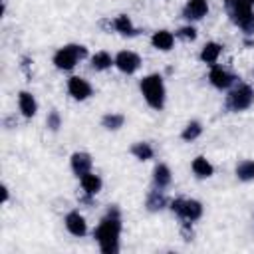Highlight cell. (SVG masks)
I'll return each mask as SVG.
<instances>
[{
  "label": "cell",
  "instance_id": "obj_1",
  "mask_svg": "<svg viewBox=\"0 0 254 254\" xmlns=\"http://www.w3.org/2000/svg\"><path fill=\"white\" fill-rule=\"evenodd\" d=\"M119 234H121V220L119 210L109 208L107 216L95 228V238L103 254H117L119 252Z\"/></svg>",
  "mask_w": 254,
  "mask_h": 254
},
{
  "label": "cell",
  "instance_id": "obj_2",
  "mask_svg": "<svg viewBox=\"0 0 254 254\" xmlns=\"http://www.w3.org/2000/svg\"><path fill=\"white\" fill-rule=\"evenodd\" d=\"M230 20L246 34H254V10L250 0H226L224 2Z\"/></svg>",
  "mask_w": 254,
  "mask_h": 254
},
{
  "label": "cell",
  "instance_id": "obj_3",
  "mask_svg": "<svg viewBox=\"0 0 254 254\" xmlns=\"http://www.w3.org/2000/svg\"><path fill=\"white\" fill-rule=\"evenodd\" d=\"M139 87H141V93H143L145 101L153 109H163V105H165V83H163V77L159 73L145 75L141 79Z\"/></svg>",
  "mask_w": 254,
  "mask_h": 254
},
{
  "label": "cell",
  "instance_id": "obj_4",
  "mask_svg": "<svg viewBox=\"0 0 254 254\" xmlns=\"http://www.w3.org/2000/svg\"><path fill=\"white\" fill-rule=\"evenodd\" d=\"M87 56V48L85 46H77V44H67L64 48H60L54 56V64L58 69H71L75 67V64L79 60H83Z\"/></svg>",
  "mask_w": 254,
  "mask_h": 254
},
{
  "label": "cell",
  "instance_id": "obj_5",
  "mask_svg": "<svg viewBox=\"0 0 254 254\" xmlns=\"http://www.w3.org/2000/svg\"><path fill=\"white\" fill-rule=\"evenodd\" d=\"M252 101H254V89L250 85H246V83H240L228 93L226 107L232 109V111H244V109H248L252 105Z\"/></svg>",
  "mask_w": 254,
  "mask_h": 254
},
{
  "label": "cell",
  "instance_id": "obj_6",
  "mask_svg": "<svg viewBox=\"0 0 254 254\" xmlns=\"http://www.w3.org/2000/svg\"><path fill=\"white\" fill-rule=\"evenodd\" d=\"M171 210L177 212L181 218H185L187 222L198 220L202 216V204L198 200H185V198H177L171 202Z\"/></svg>",
  "mask_w": 254,
  "mask_h": 254
},
{
  "label": "cell",
  "instance_id": "obj_7",
  "mask_svg": "<svg viewBox=\"0 0 254 254\" xmlns=\"http://www.w3.org/2000/svg\"><path fill=\"white\" fill-rule=\"evenodd\" d=\"M115 65L119 71L123 73H135L139 67H141V58L135 54V52H129V50H123L115 56Z\"/></svg>",
  "mask_w": 254,
  "mask_h": 254
},
{
  "label": "cell",
  "instance_id": "obj_8",
  "mask_svg": "<svg viewBox=\"0 0 254 254\" xmlns=\"http://www.w3.org/2000/svg\"><path fill=\"white\" fill-rule=\"evenodd\" d=\"M67 91H69V95L73 97V99H77V101H83V99H87L89 95H91V83L87 81V79H83V77H79V75H73V77H69V81H67Z\"/></svg>",
  "mask_w": 254,
  "mask_h": 254
},
{
  "label": "cell",
  "instance_id": "obj_9",
  "mask_svg": "<svg viewBox=\"0 0 254 254\" xmlns=\"http://www.w3.org/2000/svg\"><path fill=\"white\" fill-rule=\"evenodd\" d=\"M208 79H210V83L214 85V87H218V89H228L232 83H234V75L232 73H228L226 69H222L220 65H212V69H210V73H208Z\"/></svg>",
  "mask_w": 254,
  "mask_h": 254
},
{
  "label": "cell",
  "instance_id": "obj_10",
  "mask_svg": "<svg viewBox=\"0 0 254 254\" xmlns=\"http://www.w3.org/2000/svg\"><path fill=\"white\" fill-rule=\"evenodd\" d=\"M208 12V2L206 0H189L183 8V16L187 20H200Z\"/></svg>",
  "mask_w": 254,
  "mask_h": 254
},
{
  "label": "cell",
  "instance_id": "obj_11",
  "mask_svg": "<svg viewBox=\"0 0 254 254\" xmlns=\"http://www.w3.org/2000/svg\"><path fill=\"white\" fill-rule=\"evenodd\" d=\"M91 165H93V161L87 153H73L71 155V171L75 177H83L85 173H89Z\"/></svg>",
  "mask_w": 254,
  "mask_h": 254
},
{
  "label": "cell",
  "instance_id": "obj_12",
  "mask_svg": "<svg viewBox=\"0 0 254 254\" xmlns=\"http://www.w3.org/2000/svg\"><path fill=\"white\" fill-rule=\"evenodd\" d=\"M65 228L73 234V236H83L87 232V222L79 212H69L65 216Z\"/></svg>",
  "mask_w": 254,
  "mask_h": 254
},
{
  "label": "cell",
  "instance_id": "obj_13",
  "mask_svg": "<svg viewBox=\"0 0 254 254\" xmlns=\"http://www.w3.org/2000/svg\"><path fill=\"white\" fill-rule=\"evenodd\" d=\"M18 107H20L22 115L28 117V119L34 117L36 111H38V103H36L34 95L28 93V91H20V93H18Z\"/></svg>",
  "mask_w": 254,
  "mask_h": 254
},
{
  "label": "cell",
  "instance_id": "obj_14",
  "mask_svg": "<svg viewBox=\"0 0 254 254\" xmlns=\"http://www.w3.org/2000/svg\"><path fill=\"white\" fill-rule=\"evenodd\" d=\"M151 44H153V48H157L161 52H169L173 48V44H175V36L169 30H159V32L153 34Z\"/></svg>",
  "mask_w": 254,
  "mask_h": 254
},
{
  "label": "cell",
  "instance_id": "obj_15",
  "mask_svg": "<svg viewBox=\"0 0 254 254\" xmlns=\"http://www.w3.org/2000/svg\"><path fill=\"white\" fill-rule=\"evenodd\" d=\"M79 183H81V189L85 190V194L87 196H93V194H97L99 190H101V179L95 175V173H85L83 177H79Z\"/></svg>",
  "mask_w": 254,
  "mask_h": 254
},
{
  "label": "cell",
  "instance_id": "obj_16",
  "mask_svg": "<svg viewBox=\"0 0 254 254\" xmlns=\"http://www.w3.org/2000/svg\"><path fill=\"white\" fill-rule=\"evenodd\" d=\"M153 181H155V187L157 189H165L171 185V169L163 163H159L155 169H153Z\"/></svg>",
  "mask_w": 254,
  "mask_h": 254
},
{
  "label": "cell",
  "instance_id": "obj_17",
  "mask_svg": "<svg viewBox=\"0 0 254 254\" xmlns=\"http://www.w3.org/2000/svg\"><path fill=\"white\" fill-rule=\"evenodd\" d=\"M220 52H222V46H220V44L208 42V44L202 48V52H200V60H202L204 64H208V65H214L216 60H218V56H220Z\"/></svg>",
  "mask_w": 254,
  "mask_h": 254
},
{
  "label": "cell",
  "instance_id": "obj_18",
  "mask_svg": "<svg viewBox=\"0 0 254 254\" xmlns=\"http://www.w3.org/2000/svg\"><path fill=\"white\" fill-rule=\"evenodd\" d=\"M190 167H192V173H194L198 179H208V177H212V173H214V167H212L204 157H196Z\"/></svg>",
  "mask_w": 254,
  "mask_h": 254
},
{
  "label": "cell",
  "instance_id": "obj_19",
  "mask_svg": "<svg viewBox=\"0 0 254 254\" xmlns=\"http://www.w3.org/2000/svg\"><path fill=\"white\" fill-rule=\"evenodd\" d=\"M113 26H115V30H117L119 34H123V36H135V34H137V30H135L131 18L125 16V14H119V16L113 20Z\"/></svg>",
  "mask_w": 254,
  "mask_h": 254
},
{
  "label": "cell",
  "instance_id": "obj_20",
  "mask_svg": "<svg viewBox=\"0 0 254 254\" xmlns=\"http://www.w3.org/2000/svg\"><path fill=\"white\" fill-rule=\"evenodd\" d=\"M111 64H115V60H111V56L107 52H97L91 58V67L97 69V71H103V69L111 67Z\"/></svg>",
  "mask_w": 254,
  "mask_h": 254
},
{
  "label": "cell",
  "instance_id": "obj_21",
  "mask_svg": "<svg viewBox=\"0 0 254 254\" xmlns=\"http://www.w3.org/2000/svg\"><path fill=\"white\" fill-rule=\"evenodd\" d=\"M165 204H167V198H165V194H163L161 189L149 192V196H147V208L149 210H161Z\"/></svg>",
  "mask_w": 254,
  "mask_h": 254
},
{
  "label": "cell",
  "instance_id": "obj_22",
  "mask_svg": "<svg viewBox=\"0 0 254 254\" xmlns=\"http://www.w3.org/2000/svg\"><path fill=\"white\" fill-rule=\"evenodd\" d=\"M236 177L240 181H254V161H240L236 165Z\"/></svg>",
  "mask_w": 254,
  "mask_h": 254
},
{
  "label": "cell",
  "instance_id": "obj_23",
  "mask_svg": "<svg viewBox=\"0 0 254 254\" xmlns=\"http://www.w3.org/2000/svg\"><path fill=\"white\" fill-rule=\"evenodd\" d=\"M101 123H103V127H105V129L115 131V129H119V127L125 123V117H123L121 113H107V115H103Z\"/></svg>",
  "mask_w": 254,
  "mask_h": 254
},
{
  "label": "cell",
  "instance_id": "obj_24",
  "mask_svg": "<svg viewBox=\"0 0 254 254\" xmlns=\"http://www.w3.org/2000/svg\"><path fill=\"white\" fill-rule=\"evenodd\" d=\"M131 153L139 159V161H149L151 157H153V147L149 145V143H135L133 147H131Z\"/></svg>",
  "mask_w": 254,
  "mask_h": 254
},
{
  "label": "cell",
  "instance_id": "obj_25",
  "mask_svg": "<svg viewBox=\"0 0 254 254\" xmlns=\"http://www.w3.org/2000/svg\"><path fill=\"white\" fill-rule=\"evenodd\" d=\"M200 133H202V125H200L198 121H190V123H187V127L183 129L181 137H183L185 141H194L196 137H200Z\"/></svg>",
  "mask_w": 254,
  "mask_h": 254
},
{
  "label": "cell",
  "instance_id": "obj_26",
  "mask_svg": "<svg viewBox=\"0 0 254 254\" xmlns=\"http://www.w3.org/2000/svg\"><path fill=\"white\" fill-rule=\"evenodd\" d=\"M46 125L52 129V131H58L60 129V125H62V119H60V113L54 109V111H50L48 113V119H46Z\"/></svg>",
  "mask_w": 254,
  "mask_h": 254
},
{
  "label": "cell",
  "instance_id": "obj_27",
  "mask_svg": "<svg viewBox=\"0 0 254 254\" xmlns=\"http://www.w3.org/2000/svg\"><path fill=\"white\" fill-rule=\"evenodd\" d=\"M177 36L183 38V40H194V38H196V30H194L192 26H185V28H181V30L177 32Z\"/></svg>",
  "mask_w": 254,
  "mask_h": 254
},
{
  "label": "cell",
  "instance_id": "obj_28",
  "mask_svg": "<svg viewBox=\"0 0 254 254\" xmlns=\"http://www.w3.org/2000/svg\"><path fill=\"white\" fill-rule=\"evenodd\" d=\"M6 200H8V189L2 187V202H6Z\"/></svg>",
  "mask_w": 254,
  "mask_h": 254
},
{
  "label": "cell",
  "instance_id": "obj_29",
  "mask_svg": "<svg viewBox=\"0 0 254 254\" xmlns=\"http://www.w3.org/2000/svg\"><path fill=\"white\" fill-rule=\"evenodd\" d=\"M250 2H252V6H254V0H250Z\"/></svg>",
  "mask_w": 254,
  "mask_h": 254
}]
</instances>
